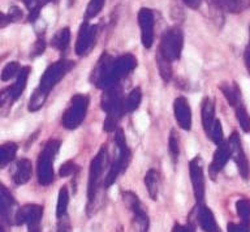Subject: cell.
Returning <instances> with one entry per match:
<instances>
[{
    "instance_id": "obj_38",
    "label": "cell",
    "mask_w": 250,
    "mask_h": 232,
    "mask_svg": "<svg viewBox=\"0 0 250 232\" xmlns=\"http://www.w3.org/2000/svg\"><path fill=\"white\" fill-rule=\"evenodd\" d=\"M20 19H22V12H21V9L17 8V7H12L9 9V13L8 15H3V24L1 26H5L7 22H16V21H19Z\"/></svg>"
},
{
    "instance_id": "obj_13",
    "label": "cell",
    "mask_w": 250,
    "mask_h": 232,
    "mask_svg": "<svg viewBox=\"0 0 250 232\" xmlns=\"http://www.w3.org/2000/svg\"><path fill=\"white\" fill-rule=\"evenodd\" d=\"M30 67H22L21 68V71L17 75V80H16V83L12 85L11 87H8L5 90L1 91V106H5V105H9L12 106V103L16 102L17 99L21 97V94L25 90V87H26V83L27 79H29V75H30Z\"/></svg>"
},
{
    "instance_id": "obj_23",
    "label": "cell",
    "mask_w": 250,
    "mask_h": 232,
    "mask_svg": "<svg viewBox=\"0 0 250 232\" xmlns=\"http://www.w3.org/2000/svg\"><path fill=\"white\" fill-rule=\"evenodd\" d=\"M0 192H1V198H0V208H1V216H3L4 220H8L11 222L12 219V211H13V208H15V198L12 196L11 193L8 192V189L1 185L0 187Z\"/></svg>"
},
{
    "instance_id": "obj_21",
    "label": "cell",
    "mask_w": 250,
    "mask_h": 232,
    "mask_svg": "<svg viewBox=\"0 0 250 232\" xmlns=\"http://www.w3.org/2000/svg\"><path fill=\"white\" fill-rule=\"evenodd\" d=\"M220 91L223 93V95L226 97L227 102L229 103L230 106L236 108L240 105H242L241 102V91H240V87L237 86V84L236 83H223L220 84V86H219Z\"/></svg>"
},
{
    "instance_id": "obj_35",
    "label": "cell",
    "mask_w": 250,
    "mask_h": 232,
    "mask_svg": "<svg viewBox=\"0 0 250 232\" xmlns=\"http://www.w3.org/2000/svg\"><path fill=\"white\" fill-rule=\"evenodd\" d=\"M21 68L20 67V64L17 62H11V63H8L5 67L3 68V71H1V81H8V80H11L12 77H15L16 75H19L20 71H21Z\"/></svg>"
},
{
    "instance_id": "obj_39",
    "label": "cell",
    "mask_w": 250,
    "mask_h": 232,
    "mask_svg": "<svg viewBox=\"0 0 250 232\" xmlns=\"http://www.w3.org/2000/svg\"><path fill=\"white\" fill-rule=\"evenodd\" d=\"M210 138L212 140V141L216 144V145H220V144H223V128H222V123H220V120H216L215 122V126L214 128H212V132H211V136Z\"/></svg>"
},
{
    "instance_id": "obj_7",
    "label": "cell",
    "mask_w": 250,
    "mask_h": 232,
    "mask_svg": "<svg viewBox=\"0 0 250 232\" xmlns=\"http://www.w3.org/2000/svg\"><path fill=\"white\" fill-rule=\"evenodd\" d=\"M184 47V33L177 26L164 30L159 43V50L162 55L169 62H176L180 59Z\"/></svg>"
},
{
    "instance_id": "obj_26",
    "label": "cell",
    "mask_w": 250,
    "mask_h": 232,
    "mask_svg": "<svg viewBox=\"0 0 250 232\" xmlns=\"http://www.w3.org/2000/svg\"><path fill=\"white\" fill-rule=\"evenodd\" d=\"M156 65L159 71L160 77L163 79L164 83H169L172 79V62L166 59L160 52L156 54Z\"/></svg>"
},
{
    "instance_id": "obj_33",
    "label": "cell",
    "mask_w": 250,
    "mask_h": 232,
    "mask_svg": "<svg viewBox=\"0 0 250 232\" xmlns=\"http://www.w3.org/2000/svg\"><path fill=\"white\" fill-rule=\"evenodd\" d=\"M104 3L105 0H90L89 4H87V8H86V20L98 16L102 9H103Z\"/></svg>"
},
{
    "instance_id": "obj_43",
    "label": "cell",
    "mask_w": 250,
    "mask_h": 232,
    "mask_svg": "<svg viewBox=\"0 0 250 232\" xmlns=\"http://www.w3.org/2000/svg\"><path fill=\"white\" fill-rule=\"evenodd\" d=\"M58 232H70V222L66 215L59 218Z\"/></svg>"
},
{
    "instance_id": "obj_34",
    "label": "cell",
    "mask_w": 250,
    "mask_h": 232,
    "mask_svg": "<svg viewBox=\"0 0 250 232\" xmlns=\"http://www.w3.org/2000/svg\"><path fill=\"white\" fill-rule=\"evenodd\" d=\"M168 146H169V153H171L172 161H173V163H176L180 154V142L175 129L171 130V136H169V140H168Z\"/></svg>"
},
{
    "instance_id": "obj_40",
    "label": "cell",
    "mask_w": 250,
    "mask_h": 232,
    "mask_svg": "<svg viewBox=\"0 0 250 232\" xmlns=\"http://www.w3.org/2000/svg\"><path fill=\"white\" fill-rule=\"evenodd\" d=\"M44 50H46V42H44V38H38V41L35 42L34 47H33V51H31V58L42 55L43 52H44Z\"/></svg>"
},
{
    "instance_id": "obj_8",
    "label": "cell",
    "mask_w": 250,
    "mask_h": 232,
    "mask_svg": "<svg viewBox=\"0 0 250 232\" xmlns=\"http://www.w3.org/2000/svg\"><path fill=\"white\" fill-rule=\"evenodd\" d=\"M107 165V149L103 145L98 154L93 158V161L90 162V169H89V183H87V208H91L94 201L97 198L98 189L102 183V176H103V171Z\"/></svg>"
},
{
    "instance_id": "obj_3",
    "label": "cell",
    "mask_w": 250,
    "mask_h": 232,
    "mask_svg": "<svg viewBox=\"0 0 250 232\" xmlns=\"http://www.w3.org/2000/svg\"><path fill=\"white\" fill-rule=\"evenodd\" d=\"M60 149V141L58 140H50L43 146L42 151L38 155L37 162V176L38 183L41 185L52 184L54 181V161L56 154Z\"/></svg>"
},
{
    "instance_id": "obj_6",
    "label": "cell",
    "mask_w": 250,
    "mask_h": 232,
    "mask_svg": "<svg viewBox=\"0 0 250 232\" xmlns=\"http://www.w3.org/2000/svg\"><path fill=\"white\" fill-rule=\"evenodd\" d=\"M74 67V62L72 60H58L55 63L50 64L39 81V86L37 87L41 93L48 95L52 89L65 77L72 68Z\"/></svg>"
},
{
    "instance_id": "obj_1",
    "label": "cell",
    "mask_w": 250,
    "mask_h": 232,
    "mask_svg": "<svg viewBox=\"0 0 250 232\" xmlns=\"http://www.w3.org/2000/svg\"><path fill=\"white\" fill-rule=\"evenodd\" d=\"M137 67V59L130 54H125L119 58H112L108 54H102L97 65L90 76V81L99 89L119 85L120 80L130 73Z\"/></svg>"
},
{
    "instance_id": "obj_17",
    "label": "cell",
    "mask_w": 250,
    "mask_h": 232,
    "mask_svg": "<svg viewBox=\"0 0 250 232\" xmlns=\"http://www.w3.org/2000/svg\"><path fill=\"white\" fill-rule=\"evenodd\" d=\"M173 112L179 127L184 130L191 129V110L185 97H177L173 102Z\"/></svg>"
},
{
    "instance_id": "obj_4",
    "label": "cell",
    "mask_w": 250,
    "mask_h": 232,
    "mask_svg": "<svg viewBox=\"0 0 250 232\" xmlns=\"http://www.w3.org/2000/svg\"><path fill=\"white\" fill-rule=\"evenodd\" d=\"M115 144H116L117 149H119V154H117V158L113 161L111 167H109L107 176L104 177L105 188H109L117 180V177L120 176L121 173L128 169L130 157H132L130 150H129L128 145H126L124 132H123L121 128H117L116 132H115Z\"/></svg>"
},
{
    "instance_id": "obj_2",
    "label": "cell",
    "mask_w": 250,
    "mask_h": 232,
    "mask_svg": "<svg viewBox=\"0 0 250 232\" xmlns=\"http://www.w3.org/2000/svg\"><path fill=\"white\" fill-rule=\"evenodd\" d=\"M124 97H123V89L120 85L107 87L103 91L101 98L102 110L105 111V120L103 124L105 132H113L117 128V124L120 119L124 116Z\"/></svg>"
},
{
    "instance_id": "obj_14",
    "label": "cell",
    "mask_w": 250,
    "mask_h": 232,
    "mask_svg": "<svg viewBox=\"0 0 250 232\" xmlns=\"http://www.w3.org/2000/svg\"><path fill=\"white\" fill-rule=\"evenodd\" d=\"M123 198H124V202L126 204V206L132 210L137 227H138V232H147L148 216L144 210V206L141 204L140 198L137 197L136 193L124 192L123 193Z\"/></svg>"
},
{
    "instance_id": "obj_44",
    "label": "cell",
    "mask_w": 250,
    "mask_h": 232,
    "mask_svg": "<svg viewBox=\"0 0 250 232\" xmlns=\"http://www.w3.org/2000/svg\"><path fill=\"white\" fill-rule=\"evenodd\" d=\"M183 1L189 7V8L198 9L199 7H201V4H202L203 0H183Z\"/></svg>"
},
{
    "instance_id": "obj_30",
    "label": "cell",
    "mask_w": 250,
    "mask_h": 232,
    "mask_svg": "<svg viewBox=\"0 0 250 232\" xmlns=\"http://www.w3.org/2000/svg\"><path fill=\"white\" fill-rule=\"evenodd\" d=\"M23 4L29 9V12H30V17H29V20L34 21L37 17L39 16V12H41V9L44 7V5L51 1V0H22Z\"/></svg>"
},
{
    "instance_id": "obj_42",
    "label": "cell",
    "mask_w": 250,
    "mask_h": 232,
    "mask_svg": "<svg viewBox=\"0 0 250 232\" xmlns=\"http://www.w3.org/2000/svg\"><path fill=\"white\" fill-rule=\"evenodd\" d=\"M172 232H195V226L191 223V220H188V223L185 226L176 223L172 228Z\"/></svg>"
},
{
    "instance_id": "obj_41",
    "label": "cell",
    "mask_w": 250,
    "mask_h": 232,
    "mask_svg": "<svg viewBox=\"0 0 250 232\" xmlns=\"http://www.w3.org/2000/svg\"><path fill=\"white\" fill-rule=\"evenodd\" d=\"M250 228L245 223H233L229 222L227 224V232H249Z\"/></svg>"
},
{
    "instance_id": "obj_37",
    "label": "cell",
    "mask_w": 250,
    "mask_h": 232,
    "mask_svg": "<svg viewBox=\"0 0 250 232\" xmlns=\"http://www.w3.org/2000/svg\"><path fill=\"white\" fill-rule=\"evenodd\" d=\"M80 171V167H78L73 161H68L65 162L64 165L60 167V171H59V175L62 177L66 176H72V175H76V173Z\"/></svg>"
},
{
    "instance_id": "obj_29",
    "label": "cell",
    "mask_w": 250,
    "mask_h": 232,
    "mask_svg": "<svg viewBox=\"0 0 250 232\" xmlns=\"http://www.w3.org/2000/svg\"><path fill=\"white\" fill-rule=\"evenodd\" d=\"M236 210H237L238 216L241 218L242 223H245L250 228V200L240 198L236 202Z\"/></svg>"
},
{
    "instance_id": "obj_12",
    "label": "cell",
    "mask_w": 250,
    "mask_h": 232,
    "mask_svg": "<svg viewBox=\"0 0 250 232\" xmlns=\"http://www.w3.org/2000/svg\"><path fill=\"white\" fill-rule=\"evenodd\" d=\"M97 25H91L89 21L86 20L82 22L80 32H78L74 51L78 56L87 55L91 48L95 44V38H97Z\"/></svg>"
},
{
    "instance_id": "obj_22",
    "label": "cell",
    "mask_w": 250,
    "mask_h": 232,
    "mask_svg": "<svg viewBox=\"0 0 250 232\" xmlns=\"http://www.w3.org/2000/svg\"><path fill=\"white\" fill-rule=\"evenodd\" d=\"M145 185L147 188L148 196L151 200H158L160 190V175L154 169H150L145 175Z\"/></svg>"
},
{
    "instance_id": "obj_32",
    "label": "cell",
    "mask_w": 250,
    "mask_h": 232,
    "mask_svg": "<svg viewBox=\"0 0 250 232\" xmlns=\"http://www.w3.org/2000/svg\"><path fill=\"white\" fill-rule=\"evenodd\" d=\"M236 110V118H237V122L240 123V127L242 128L244 132H250V116L248 114V111L244 107V105H240L238 107L234 108Z\"/></svg>"
},
{
    "instance_id": "obj_10",
    "label": "cell",
    "mask_w": 250,
    "mask_h": 232,
    "mask_svg": "<svg viewBox=\"0 0 250 232\" xmlns=\"http://www.w3.org/2000/svg\"><path fill=\"white\" fill-rule=\"evenodd\" d=\"M228 146H229L230 150V157L234 161L236 166H237L238 173L241 175V177L244 180H248L250 176V166L249 161L245 155V151L242 149L241 140H240V136H238L237 132H233V133L229 136V140L227 141Z\"/></svg>"
},
{
    "instance_id": "obj_25",
    "label": "cell",
    "mask_w": 250,
    "mask_h": 232,
    "mask_svg": "<svg viewBox=\"0 0 250 232\" xmlns=\"http://www.w3.org/2000/svg\"><path fill=\"white\" fill-rule=\"evenodd\" d=\"M70 42V30L69 28H62L60 29L52 38V46L56 50L64 52L68 48Z\"/></svg>"
},
{
    "instance_id": "obj_20",
    "label": "cell",
    "mask_w": 250,
    "mask_h": 232,
    "mask_svg": "<svg viewBox=\"0 0 250 232\" xmlns=\"http://www.w3.org/2000/svg\"><path fill=\"white\" fill-rule=\"evenodd\" d=\"M31 172H33V165L31 161H29L27 158H22L16 163L15 171H13V183L17 185L26 184L27 181L30 180Z\"/></svg>"
},
{
    "instance_id": "obj_24",
    "label": "cell",
    "mask_w": 250,
    "mask_h": 232,
    "mask_svg": "<svg viewBox=\"0 0 250 232\" xmlns=\"http://www.w3.org/2000/svg\"><path fill=\"white\" fill-rule=\"evenodd\" d=\"M17 150H19V146L15 142H5V144L0 146V151H1V155H0V167L1 169H5L15 159Z\"/></svg>"
},
{
    "instance_id": "obj_19",
    "label": "cell",
    "mask_w": 250,
    "mask_h": 232,
    "mask_svg": "<svg viewBox=\"0 0 250 232\" xmlns=\"http://www.w3.org/2000/svg\"><path fill=\"white\" fill-rule=\"evenodd\" d=\"M201 114H202V127L205 129L207 137H210L212 128L215 126V105L214 101L208 97L202 101V107H201Z\"/></svg>"
},
{
    "instance_id": "obj_18",
    "label": "cell",
    "mask_w": 250,
    "mask_h": 232,
    "mask_svg": "<svg viewBox=\"0 0 250 232\" xmlns=\"http://www.w3.org/2000/svg\"><path fill=\"white\" fill-rule=\"evenodd\" d=\"M230 157V150L229 146L227 142H223L220 145H218V149L214 153V158L210 165V176L212 180H215V177L224 167H226L227 162L229 161Z\"/></svg>"
},
{
    "instance_id": "obj_5",
    "label": "cell",
    "mask_w": 250,
    "mask_h": 232,
    "mask_svg": "<svg viewBox=\"0 0 250 232\" xmlns=\"http://www.w3.org/2000/svg\"><path fill=\"white\" fill-rule=\"evenodd\" d=\"M89 108V97L85 94H76L72 97L69 106L62 116V126L73 130L81 126L85 120Z\"/></svg>"
},
{
    "instance_id": "obj_46",
    "label": "cell",
    "mask_w": 250,
    "mask_h": 232,
    "mask_svg": "<svg viewBox=\"0 0 250 232\" xmlns=\"http://www.w3.org/2000/svg\"><path fill=\"white\" fill-rule=\"evenodd\" d=\"M249 32H250V26H249Z\"/></svg>"
},
{
    "instance_id": "obj_15",
    "label": "cell",
    "mask_w": 250,
    "mask_h": 232,
    "mask_svg": "<svg viewBox=\"0 0 250 232\" xmlns=\"http://www.w3.org/2000/svg\"><path fill=\"white\" fill-rule=\"evenodd\" d=\"M138 24L141 29V41L145 48H151L154 43V13L151 9L141 8L138 12Z\"/></svg>"
},
{
    "instance_id": "obj_16",
    "label": "cell",
    "mask_w": 250,
    "mask_h": 232,
    "mask_svg": "<svg viewBox=\"0 0 250 232\" xmlns=\"http://www.w3.org/2000/svg\"><path fill=\"white\" fill-rule=\"evenodd\" d=\"M195 219L199 227L205 232H222L220 227L216 223L214 212L211 211L210 208H207L205 204H197L194 209Z\"/></svg>"
},
{
    "instance_id": "obj_27",
    "label": "cell",
    "mask_w": 250,
    "mask_h": 232,
    "mask_svg": "<svg viewBox=\"0 0 250 232\" xmlns=\"http://www.w3.org/2000/svg\"><path fill=\"white\" fill-rule=\"evenodd\" d=\"M141 102H142V91H141L140 87H136V89H133V90L128 94V97L125 98L124 101L125 112L129 114V112L136 111L137 108L140 107Z\"/></svg>"
},
{
    "instance_id": "obj_9",
    "label": "cell",
    "mask_w": 250,
    "mask_h": 232,
    "mask_svg": "<svg viewBox=\"0 0 250 232\" xmlns=\"http://www.w3.org/2000/svg\"><path fill=\"white\" fill-rule=\"evenodd\" d=\"M43 216V206L35 204L23 205L17 209L15 214V223L17 226L26 224L29 232H41V222Z\"/></svg>"
},
{
    "instance_id": "obj_45",
    "label": "cell",
    "mask_w": 250,
    "mask_h": 232,
    "mask_svg": "<svg viewBox=\"0 0 250 232\" xmlns=\"http://www.w3.org/2000/svg\"><path fill=\"white\" fill-rule=\"evenodd\" d=\"M244 59H245V65L248 68V72L250 75V43L248 44V47L245 50V54H244Z\"/></svg>"
},
{
    "instance_id": "obj_31",
    "label": "cell",
    "mask_w": 250,
    "mask_h": 232,
    "mask_svg": "<svg viewBox=\"0 0 250 232\" xmlns=\"http://www.w3.org/2000/svg\"><path fill=\"white\" fill-rule=\"evenodd\" d=\"M48 95L43 94L38 89H35L33 95H31L30 101H29V111L31 112H35V111L41 110L43 106H44V103H46V99Z\"/></svg>"
},
{
    "instance_id": "obj_28",
    "label": "cell",
    "mask_w": 250,
    "mask_h": 232,
    "mask_svg": "<svg viewBox=\"0 0 250 232\" xmlns=\"http://www.w3.org/2000/svg\"><path fill=\"white\" fill-rule=\"evenodd\" d=\"M68 205H69V193H68V188L64 185L59 190L58 205H56V216H58V219L66 215Z\"/></svg>"
},
{
    "instance_id": "obj_11",
    "label": "cell",
    "mask_w": 250,
    "mask_h": 232,
    "mask_svg": "<svg viewBox=\"0 0 250 232\" xmlns=\"http://www.w3.org/2000/svg\"><path fill=\"white\" fill-rule=\"evenodd\" d=\"M189 173H190L193 193H194L197 204H203L206 188H205V173H203V161L202 158L197 155L189 163Z\"/></svg>"
},
{
    "instance_id": "obj_36",
    "label": "cell",
    "mask_w": 250,
    "mask_h": 232,
    "mask_svg": "<svg viewBox=\"0 0 250 232\" xmlns=\"http://www.w3.org/2000/svg\"><path fill=\"white\" fill-rule=\"evenodd\" d=\"M219 3L222 7H224L232 13L241 12L242 8H244L242 0H219Z\"/></svg>"
}]
</instances>
